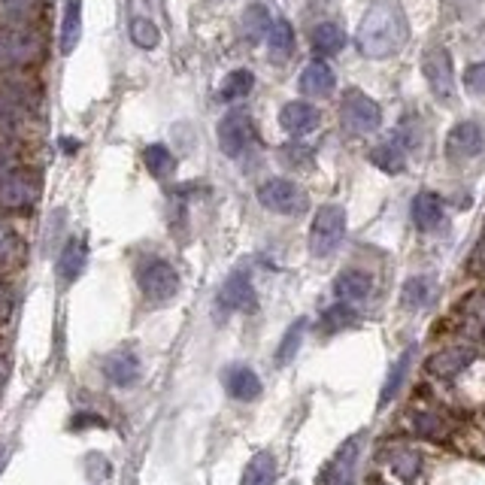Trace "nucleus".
I'll use <instances>...</instances> for the list:
<instances>
[{
    "label": "nucleus",
    "mask_w": 485,
    "mask_h": 485,
    "mask_svg": "<svg viewBox=\"0 0 485 485\" xmlns=\"http://www.w3.org/2000/svg\"><path fill=\"white\" fill-rule=\"evenodd\" d=\"M410 43V22L398 0H376L367 6L361 25L355 31V46L364 58L385 61L401 55Z\"/></svg>",
    "instance_id": "1"
},
{
    "label": "nucleus",
    "mask_w": 485,
    "mask_h": 485,
    "mask_svg": "<svg viewBox=\"0 0 485 485\" xmlns=\"http://www.w3.org/2000/svg\"><path fill=\"white\" fill-rule=\"evenodd\" d=\"M37 194V179L13 155L0 152V206H6V210H31Z\"/></svg>",
    "instance_id": "2"
},
{
    "label": "nucleus",
    "mask_w": 485,
    "mask_h": 485,
    "mask_svg": "<svg viewBox=\"0 0 485 485\" xmlns=\"http://www.w3.org/2000/svg\"><path fill=\"white\" fill-rule=\"evenodd\" d=\"M340 124L349 137H371L382 128V106L361 88H349L340 104Z\"/></svg>",
    "instance_id": "3"
},
{
    "label": "nucleus",
    "mask_w": 485,
    "mask_h": 485,
    "mask_svg": "<svg viewBox=\"0 0 485 485\" xmlns=\"http://www.w3.org/2000/svg\"><path fill=\"white\" fill-rule=\"evenodd\" d=\"M137 285L143 292V298L149 303H167L173 301L179 289H183V282H179V273L176 267L164 262V258H143L137 264Z\"/></svg>",
    "instance_id": "4"
},
{
    "label": "nucleus",
    "mask_w": 485,
    "mask_h": 485,
    "mask_svg": "<svg viewBox=\"0 0 485 485\" xmlns=\"http://www.w3.org/2000/svg\"><path fill=\"white\" fill-rule=\"evenodd\" d=\"M346 237V210L340 203H325L312 215L310 224V252L312 258H328L340 249Z\"/></svg>",
    "instance_id": "5"
},
{
    "label": "nucleus",
    "mask_w": 485,
    "mask_h": 485,
    "mask_svg": "<svg viewBox=\"0 0 485 485\" xmlns=\"http://www.w3.org/2000/svg\"><path fill=\"white\" fill-rule=\"evenodd\" d=\"M258 203L276 215H301L310 210V194L292 179H267L258 185Z\"/></svg>",
    "instance_id": "6"
},
{
    "label": "nucleus",
    "mask_w": 485,
    "mask_h": 485,
    "mask_svg": "<svg viewBox=\"0 0 485 485\" xmlns=\"http://www.w3.org/2000/svg\"><path fill=\"white\" fill-rule=\"evenodd\" d=\"M43 43L31 28H0V67H25L40 55Z\"/></svg>",
    "instance_id": "7"
},
{
    "label": "nucleus",
    "mask_w": 485,
    "mask_h": 485,
    "mask_svg": "<svg viewBox=\"0 0 485 485\" xmlns=\"http://www.w3.org/2000/svg\"><path fill=\"white\" fill-rule=\"evenodd\" d=\"M421 76L431 85V92L437 97H449L455 94V64H452V52L446 46H428L421 52Z\"/></svg>",
    "instance_id": "8"
},
{
    "label": "nucleus",
    "mask_w": 485,
    "mask_h": 485,
    "mask_svg": "<svg viewBox=\"0 0 485 485\" xmlns=\"http://www.w3.org/2000/svg\"><path fill=\"white\" fill-rule=\"evenodd\" d=\"M482 149H485V134L480 128V122H473V119L452 124V131L446 134V143H443V152L452 164L473 161L476 155H482Z\"/></svg>",
    "instance_id": "9"
},
{
    "label": "nucleus",
    "mask_w": 485,
    "mask_h": 485,
    "mask_svg": "<svg viewBox=\"0 0 485 485\" xmlns=\"http://www.w3.org/2000/svg\"><path fill=\"white\" fill-rule=\"evenodd\" d=\"M255 285H252V276L246 271H233L228 280L222 282L219 294H215V307L219 312H246V310H255Z\"/></svg>",
    "instance_id": "10"
},
{
    "label": "nucleus",
    "mask_w": 485,
    "mask_h": 485,
    "mask_svg": "<svg viewBox=\"0 0 485 485\" xmlns=\"http://www.w3.org/2000/svg\"><path fill=\"white\" fill-rule=\"evenodd\" d=\"M361 455V437H349L319 470V485H352V473Z\"/></svg>",
    "instance_id": "11"
},
{
    "label": "nucleus",
    "mask_w": 485,
    "mask_h": 485,
    "mask_svg": "<svg viewBox=\"0 0 485 485\" xmlns=\"http://www.w3.org/2000/svg\"><path fill=\"white\" fill-rule=\"evenodd\" d=\"M252 134H255L252 131V122H249V115L240 113V110L228 113L219 122V128H215V137H219V149L228 158H240L242 152L249 149V143H252Z\"/></svg>",
    "instance_id": "12"
},
{
    "label": "nucleus",
    "mask_w": 485,
    "mask_h": 485,
    "mask_svg": "<svg viewBox=\"0 0 485 485\" xmlns=\"http://www.w3.org/2000/svg\"><path fill=\"white\" fill-rule=\"evenodd\" d=\"M476 361V352L467 346H449V349H440L428 358V371L440 376V380H455L458 373H464L467 367Z\"/></svg>",
    "instance_id": "13"
},
{
    "label": "nucleus",
    "mask_w": 485,
    "mask_h": 485,
    "mask_svg": "<svg viewBox=\"0 0 485 485\" xmlns=\"http://www.w3.org/2000/svg\"><path fill=\"white\" fill-rule=\"evenodd\" d=\"M222 382H224V391H228L233 401L262 398V380H258V373L246 364H231L228 371L222 373Z\"/></svg>",
    "instance_id": "14"
},
{
    "label": "nucleus",
    "mask_w": 485,
    "mask_h": 485,
    "mask_svg": "<svg viewBox=\"0 0 485 485\" xmlns=\"http://www.w3.org/2000/svg\"><path fill=\"white\" fill-rule=\"evenodd\" d=\"M322 122V113L310 101H289L280 113L282 131H289L292 137H303V134L316 131Z\"/></svg>",
    "instance_id": "15"
},
{
    "label": "nucleus",
    "mask_w": 485,
    "mask_h": 485,
    "mask_svg": "<svg viewBox=\"0 0 485 485\" xmlns=\"http://www.w3.org/2000/svg\"><path fill=\"white\" fill-rule=\"evenodd\" d=\"M334 294L337 301L352 303V307H361V303L373 294V276L364 271H343L334 280Z\"/></svg>",
    "instance_id": "16"
},
{
    "label": "nucleus",
    "mask_w": 485,
    "mask_h": 485,
    "mask_svg": "<svg viewBox=\"0 0 485 485\" xmlns=\"http://www.w3.org/2000/svg\"><path fill=\"white\" fill-rule=\"evenodd\" d=\"M140 373H143L140 358L134 355V352H128V349H122V352H113L104 361V376L113 385H119V389H131V385L140 380Z\"/></svg>",
    "instance_id": "17"
},
{
    "label": "nucleus",
    "mask_w": 485,
    "mask_h": 485,
    "mask_svg": "<svg viewBox=\"0 0 485 485\" xmlns=\"http://www.w3.org/2000/svg\"><path fill=\"white\" fill-rule=\"evenodd\" d=\"M298 85L307 97H331L337 88V76H334V70H331V64H325V58H319L303 67Z\"/></svg>",
    "instance_id": "18"
},
{
    "label": "nucleus",
    "mask_w": 485,
    "mask_h": 485,
    "mask_svg": "<svg viewBox=\"0 0 485 485\" xmlns=\"http://www.w3.org/2000/svg\"><path fill=\"white\" fill-rule=\"evenodd\" d=\"M85 264H88V246H85V240H83V237H70V240L64 242V249H61V255H58V280L64 282V285L76 282L79 276H83Z\"/></svg>",
    "instance_id": "19"
},
{
    "label": "nucleus",
    "mask_w": 485,
    "mask_h": 485,
    "mask_svg": "<svg viewBox=\"0 0 485 485\" xmlns=\"http://www.w3.org/2000/svg\"><path fill=\"white\" fill-rule=\"evenodd\" d=\"M410 215H412V224L421 233H431L443 222V203H440V197L434 192H419L410 203Z\"/></svg>",
    "instance_id": "20"
},
{
    "label": "nucleus",
    "mask_w": 485,
    "mask_h": 485,
    "mask_svg": "<svg viewBox=\"0 0 485 485\" xmlns=\"http://www.w3.org/2000/svg\"><path fill=\"white\" fill-rule=\"evenodd\" d=\"M371 164L389 176H398L407 170V146L401 140H385L371 149Z\"/></svg>",
    "instance_id": "21"
},
{
    "label": "nucleus",
    "mask_w": 485,
    "mask_h": 485,
    "mask_svg": "<svg viewBox=\"0 0 485 485\" xmlns=\"http://www.w3.org/2000/svg\"><path fill=\"white\" fill-rule=\"evenodd\" d=\"M437 294V282L434 276H410L401 289V307L403 310H425Z\"/></svg>",
    "instance_id": "22"
},
{
    "label": "nucleus",
    "mask_w": 485,
    "mask_h": 485,
    "mask_svg": "<svg viewBox=\"0 0 485 485\" xmlns=\"http://www.w3.org/2000/svg\"><path fill=\"white\" fill-rule=\"evenodd\" d=\"M310 46H312V52H316L319 58L337 55V52H343V46H346V34L334 22H322L310 34Z\"/></svg>",
    "instance_id": "23"
},
{
    "label": "nucleus",
    "mask_w": 485,
    "mask_h": 485,
    "mask_svg": "<svg viewBox=\"0 0 485 485\" xmlns=\"http://www.w3.org/2000/svg\"><path fill=\"white\" fill-rule=\"evenodd\" d=\"M412 358H416V346L403 349V352L398 355V361H394V367H391L389 376H385V382H382V391H380V410H385L394 398H398L401 385H403V380H407V373H410V367H412Z\"/></svg>",
    "instance_id": "24"
},
{
    "label": "nucleus",
    "mask_w": 485,
    "mask_h": 485,
    "mask_svg": "<svg viewBox=\"0 0 485 485\" xmlns=\"http://www.w3.org/2000/svg\"><path fill=\"white\" fill-rule=\"evenodd\" d=\"M83 37V0H67L64 19H61V55H70Z\"/></svg>",
    "instance_id": "25"
},
{
    "label": "nucleus",
    "mask_w": 485,
    "mask_h": 485,
    "mask_svg": "<svg viewBox=\"0 0 485 485\" xmlns=\"http://www.w3.org/2000/svg\"><path fill=\"white\" fill-rule=\"evenodd\" d=\"M276 482V455L273 452H255L249 464L242 467L240 485H273Z\"/></svg>",
    "instance_id": "26"
},
{
    "label": "nucleus",
    "mask_w": 485,
    "mask_h": 485,
    "mask_svg": "<svg viewBox=\"0 0 485 485\" xmlns=\"http://www.w3.org/2000/svg\"><path fill=\"white\" fill-rule=\"evenodd\" d=\"M43 0H0V22L13 28H31V22L40 15Z\"/></svg>",
    "instance_id": "27"
},
{
    "label": "nucleus",
    "mask_w": 485,
    "mask_h": 485,
    "mask_svg": "<svg viewBox=\"0 0 485 485\" xmlns=\"http://www.w3.org/2000/svg\"><path fill=\"white\" fill-rule=\"evenodd\" d=\"M34 110V94L25 85H6L0 92V119H25Z\"/></svg>",
    "instance_id": "28"
},
{
    "label": "nucleus",
    "mask_w": 485,
    "mask_h": 485,
    "mask_svg": "<svg viewBox=\"0 0 485 485\" xmlns=\"http://www.w3.org/2000/svg\"><path fill=\"white\" fill-rule=\"evenodd\" d=\"M358 322V312L352 303H343V301H337L334 307H328L325 312L319 316V334H340V331H346V328H352Z\"/></svg>",
    "instance_id": "29"
},
{
    "label": "nucleus",
    "mask_w": 485,
    "mask_h": 485,
    "mask_svg": "<svg viewBox=\"0 0 485 485\" xmlns=\"http://www.w3.org/2000/svg\"><path fill=\"white\" fill-rule=\"evenodd\" d=\"M267 52H271L273 61H285L294 52V28L292 22L285 19H273L271 31H267Z\"/></svg>",
    "instance_id": "30"
},
{
    "label": "nucleus",
    "mask_w": 485,
    "mask_h": 485,
    "mask_svg": "<svg viewBox=\"0 0 485 485\" xmlns=\"http://www.w3.org/2000/svg\"><path fill=\"white\" fill-rule=\"evenodd\" d=\"M389 467H391V473L398 476L401 482L412 485L421 476V455L416 452V449L401 446V449H394V452H391Z\"/></svg>",
    "instance_id": "31"
},
{
    "label": "nucleus",
    "mask_w": 485,
    "mask_h": 485,
    "mask_svg": "<svg viewBox=\"0 0 485 485\" xmlns=\"http://www.w3.org/2000/svg\"><path fill=\"white\" fill-rule=\"evenodd\" d=\"M252 85H255V74L252 70H231L228 76L222 79V88H219V97L224 104H233V101H242V97L252 94Z\"/></svg>",
    "instance_id": "32"
},
{
    "label": "nucleus",
    "mask_w": 485,
    "mask_h": 485,
    "mask_svg": "<svg viewBox=\"0 0 485 485\" xmlns=\"http://www.w3.org/2000/svg\"><path fill=\"white\" fill-rule=\"evenodd\" d=\"M128 34H131L134 46H137V49H146V52L158 49V43H161V28L149 19V15H140V13L131 15Z\"/></svg>",
    "instance_id": "33"
},
{
    "label": "nucleus",
    "mask_w": 485,
    "mask_h": 485,
    "mask_svg": "<svg viewBox=\"0 0 485 485\" xmlns=\"http://www.w3.org/2000/svg\"><path fill=\"white\" fill-rule=\"evenodd\" d=\"M271 10H267L264 4H252L246 6V13H242V37L249 43H258L267 37V31H271Z\"/></svg>",
    "instance_id": "34"
},
{
    "label": "nucleus",
    "mask_w": 485,
    "mask_h": 485,
    "mask_svg": "<svg viewBox=\"0 0 485 485\" xmlns=\"http://www.w3.org/2000/svg\"><path fill=\"white\" fill-rule=\"evenodd\" d=\"M143 164H146V170L155 179H167V176H173L176 158H173V152H170L167 146H161V143H152V146L143 149Z\"/></svg>",
    "instance_id": "35"
},
{
    "label": "nucleus",
    "mask_w": 485,
    "mask_h": 485,
    "mask_svg": "<svg viewBox=\"0 0 485 485\" xmlns=\"http://www.w3.org/2000/svg\"><path fill=\"white\" fill-rule=\"evenodd\" d=\"M303 334H307V319H298L292 322L289 331L282 334L280 346H276V364L285 367L289 361H294V355L301 352V343H303Z\"/></svg>",
    "instance_id": "36"
},
{
    "label": "nucleus",
    "mask_w": 485,
    "mask_h": 485,
    "mask_svg": "<svg viewBox=\"0 0 485 485\" xmlns=\"http://www.w3.org/2000/svg\"><path fill=\"white\" fill-rule=\"evenodd\" d=\"M19 233H15V228L10 222L0 219V264H13L15 258H19Z\"/></svg>",
    "instance_id": "37"
},
{
    "label": "nucleus",
    "mask_w": 485,
    "mask_h": 485,
    "mask_svg": "<svg viewBox=\"0 0 485 485\" xmlns=\"http://www.w3.org/2000/svg\"><path fill=\"white\" fill-rule=\"evenodd\" d=\"M464 319H467V328H470L476 337L485 340V292L473 294V298L464 303Z\"/></svg>",
    "instance_id": "38"
},
{
    "label": "nucleus",
    "mask_w": 485,
    "mask_h": 485,
    "mask_svg": "<svg viewBox=\"0 0 485 485\" xmlns=\"http://www.w3.org/2000/svg\"><path fill=\"white\" fill-rule=\"evenodd\" d=\"M280 158H282V164H289V167H307L312 161V149L303 146V143H289V146L280 149Z\"/></svg>",
    "instance_id": "39"
},
{
    "label": "nucleus",
    "mask_w": 485,
    "mask_h": 485,
    "mask_svg": "<svg viewBox=\"0 0 485 485\" xmlns=\"http://www.w3.org/2000/svg\"><path fill=\"white\" fill-rule=\"evenodd\" d=\"M416 428H419L421 437H431V440H440V437L446 434L443 421H440L437 416H431V412H419V416H416Z\"/></svg>",
    "instance_id": "40"
},
{
    "label": "nucleus",
    "mask_w": 485,
    "mask_h": 485,
    "mask_svg": "<svg viewBox=\"0 0 485 485\" xmlns=\"http://www.w3.org/2000/svg\"><path fill=\"white\" fill-rule=\"evenodd\" d=\"M464 85L473 94H485V61H476V64L464 70Z\"/></svg>",
    "instance_id": "41"
},
{
    "label": "nucleus",
    "mask_w": 485,
    "mask_h": 485,
    "mask_svg": "<svg viewBox=\"0 0 485 485\" xmlns=\"http://www.w3.org/2000/svg\"><path fill=\"white\" fill-rule=\"evenodd\" d=\"M85 425H104V419H94V416H76L74 419V428H85Z\"/></svg>",
    "instance_id": "42"
},
{
    "label": "nucleus",
    "mask_w": 485,
    "mask_h": 485,
    "mask_svg": "<svg viewBox=\"0 0 485 485\" xmlns=\"http://www.w3.org/2000/svg\"><path fill=\"white\" fill-rule=\"evenodd\" d=\"M61 146H64V152H76V149H79V143H76V140H74V143L64 140V143H61Z\"/></svg>",
    "instance_id": "43"
},
{
    "label": "nucleus",
    "mask_w": 485,
    "mask_h": 485,
    "mask_svg": "<svg viewBox=\"0 0 485 485\" xmlns=\"http://www.w3.org/2000/svg\"><path fill=\"white\" fill-rule=\"evenodd\" d=\"M6 312V294H4V289H0V316Z\"/></svg>",
    "instance_id": "44"
},
{
    "label": "nucleus",
    "mask_w": 485,
    "mask_h": 485,
    "mask_svg": "<svg viewBox=\"0 0 485 485\" xmlns=\"http://www.w3.org/2000/svg\"><path fill=\"white\" fill-rule=\"evenodd\" d=\"M480 264L485 267V240H482V249H480Z\"/></svg>",
    "instance_id": "45"
},
{
    "label": "nucleus",
    "mask_w": 485,
    "mask_h": 485,
    "mask_svg": "<svg viewBox=\"0 0 485 485\" xmlns=\"http://www.w3.org/2000/svg\"><path fill=\"white\" fill-rule=\"evenodd\" d=\"M0 464H4V449H0Z\"/></svg>",
    "instance_id": "46"
}]
</instances>
